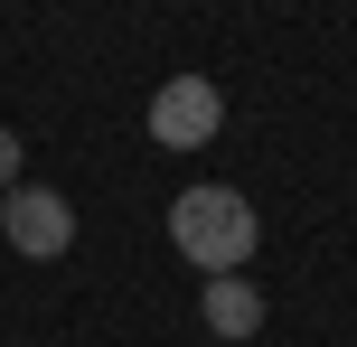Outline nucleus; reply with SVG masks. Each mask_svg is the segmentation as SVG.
Returning a JSON list of instances; mask_svg holds the SVG:
<instances>
[{
    "label": "nucleus",
    "mask_w": 357,
    "mask_h": 347,
    "mask_svg": "<svg viewBox=\"0 0 357 347\" xmlns=\"http://www.w3.org/2000/svg\"><path fill=\"white\" fill-rule=\"evenodd\" d=\"M216 131H226V94H216L207 75H169V85L151 94V141L160 150H207Z\"/></svg>",
    "instance_id": "nucleus-3"
},
{
    "label": "nucleus",
    "mask_w": 357,
    "mask_h": 347,
    "mask_svg": "<svg viewBox=\"0 0 357 347\" xmlns=\"http://www.w3.org/2000/svg\"><path fill=\"white\" fill-rule=\"evenodd\" d=\"M19 160H29V150H19V131H0V197L19 188Z\"/></svg>",
    "instance_id": "nucleus-5"
},
{
    "label": "nucleus",
    "mask_w": 357,
    "mask_h": 347,
    "mask_svg": "<svg viewBox=\"0 0 357 347\" xmlns=\"http://www.w3.org/2000/svg\"><path fill=\"white\" fill-rule=\"evenodd\" d=\"M169 244L216 282V273H245V263H254L264 225H254V207L235 197L226 179H197V188H178V197H169Z\"/></svg>",
    "instance_id": "nucleus-1"
},
{
    "label": "nucleus",
    "mask_w": 357,
    "mask_h": 347,
    "mask_svg": "<svg viewBox=\"0 0 357 347\" xmlns=\"http://www.w3.org/2000/svg\"><path fill=\"white\" fill-rule=\"evenodd\" d=\"M197 319H207V329L235 347V338H254V329H264V291H254L245 273H216V282H207V300H197Z\"/></svg>",
    "instance_id": "nucleus-4"
},
{
    "label": "nucleus",
    "mask_w": 357,
    "mask_h": 347,
    "mask_svg": "<svg viewBox=\"0 0 357 347\" xmlns=\"http://www.w3.org/2000/svg\"><path fill=\"white\" fill-rule=\"evenodd\" d=\"M0 244H10V254H29V263L75 254V197H56V188L19 179L10 197H0Z\"/></svg>",
    "instance_id": "nucleus-2"
}]
</instances>
